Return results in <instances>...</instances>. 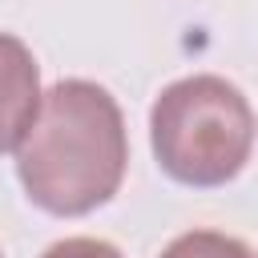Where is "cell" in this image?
<instances>
[{
    "label": "cell",
    "instance_id": "5b68a950",
    "mask_svg": "<svg viewBox=\"0 0 258 258\" xmlns=\"http://www.w3.org/2000/svg\"><path fill=\"white\" fill-rule=\"evenodd\" d=\"M40 258H125L113 242H105V238H60V242H52Z\"/></svg>",
    "mask_w": 258,
    "mask_h": 258
},
{
    "label": "cell",
    "instance_id": "6da1fadb",
    "mask_svg": "<svg viewBox=\"0 0 258 258\" xmlns=\"http://www.w3.org/2000/svg\"><path fill=\"white\" fill-rule=\"evenodd\" d=\"M129 137L121 105L85 77L56 81L28 137L16 149V177L32 206L56 218H81L105 206L125 177Z\"/></svg>",
    "mask_w": 258,
    "mask_h": 258
},
{
    "label": "cell",
    "instance_id": "8992f818",
    "mask_svg": "<svg viewBox=\"0 0 258 258\" xmlns=\"http://www.w3.org/2000/svg\"><path fill=\"white\" fill-rule=\"evenodd\" d=\"M0 258H4V254H0Z\"/></svg>",
    "mask_w": 258,
    "mask_h": 258
},
{
    "label": "cell",
    "instance_id": "3957f363",
    "mask_svg": "<svg viewBox=\"0 0 258 258\" xmlns=\"http://www.w3.org/2000/svg\"><path fill=\"white\" fill-rule=\"evenodd\" d=\"M40 69L32 48L12 36L0 32V153H16L20 141L28 137L36 113H40Z\"/></svg>",
    "mask_w": 258,
    "mask_h": 258
},
{
    "label": "cell",
    "instance_id": "277c9868",
    "mask_svg": "<svg viewBox=\"0 0 258 258\" xmlns=\"http://www.w3.org/2000/svg\"><path fill=\"white\" fill-rule=\"evenodd\" d=\"M161 258H258L242 238L234 234H222V230H189V234H177Z\"/></svg>",
    "mask_w": 258,
    "mask_h": 258
},
{
    "label": "cell",
    "instance_id": "7a4b0ae2",
    "mask_svg": "<svg viewBox=\"0 0 258 258\" xmlns=\"http://www.w3.org/2000/svg\"><path fill=\"white\" fill-rule=\"evenodd\" d=\"M149 141L165 177L194 189L234 181L254 149V109L218 73H194L161 89L149 109Z\"/></svg>",
    "mask_w": 258,
    "mask_h": 258
}]
</instances>
